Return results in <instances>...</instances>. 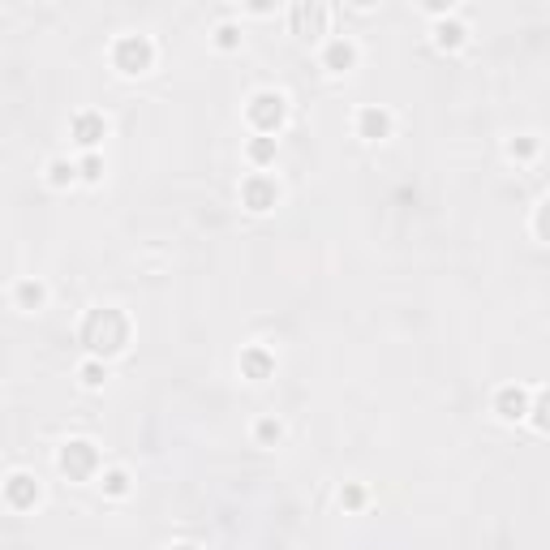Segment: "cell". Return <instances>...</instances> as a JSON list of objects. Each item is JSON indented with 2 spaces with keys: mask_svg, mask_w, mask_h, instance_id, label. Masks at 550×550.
<instances>
[{
  "mask_svg": "<svg viewBox=\"0 0 550 550\" xmlns=\"http://www.w3.org/2000/svg\"><path fill=\"white\" fill-rule=\"evenodd\" d=\"M77 172H82V181H104V159H99V155L95 151H87V159H82V164H77Z\"/></svg>",
  "mask_w": 550,
  "mask_h": 550,
  "instance_id": "21",
  "label": "cell"
},
{
  "mask_svg": "<svg viewBox=\"0 0 550 550\" xmlns=\"http://www.w3.org/2000/svg\"><path fill=\"white\" fill-rule=\"evenodd\" d=\"M322 65H327L331 74H349L352 65H357V44L344 39V35L327 39V47H322Z\"/></svg>",
  "mask_w": 550,
  "mask_h": 550,
  "instance_id": "10",
  "label": "cell"
},
{
  "mask_svg": "<svg viewBox=\"0 0 550 550\" xmlns=\"http://www.w3.org/2000/svg\"><path fill=\"white\" fill-rule=\"evenodd\" d=\"M82 172H77L74 159H65V155H56L52 164H47V185H56V189H65V185H74Z\"/></svg>",
  "mask_w": 550,
  "mask_h": 550,
  "instance_id": "15",
  "label": "cell"
},
{
  "mask_svg": "<svg viewBox=\"0 0 550 550\" xmlns=\"http://www.w3.org/2000/svg\"><path fill=\"white\" fill-rule=\"evenodd\" d=\"M507 155H512V159H534L537 138H516V142H507Z\"/></svg>",
  "mask_w": 550,
  "mask_h": 550,
  "instance_id": "22",
  "label": "cell"
},
{
  "mask_svg": "<svg viewBox=\"0 0 550 550\" xmlns=\"http://www.w3.org/2000/svg\"><path fill=\"white\" fill-rule=\"evenodd\" d=\"M44 499V486H39V477L35 474H9V482H5V504L14 507V512H31L35 504Z\"/></svg>",
  "mask_w": 550,
  "mask_h": 550,
  "instance_id": "6",
  "label": "cell"
},
{
  "mask_svg": "<svg viewBox=\"0 0 550 550\" xmlns=\"http://www.w3.org/2000/svg\"><path fill=\"white\" fill-rule=\"evenodd\" d=\"M14 301H17V310H39L47 301V289L39 284V280H22L14 289Z\"/></svg>",
  "mask_w": 550,
  "mask_h": 550,
  "instance_id": "14",
  "label": "cell"
},
{
  "mask_svg": "<svg viewBox=\"0 0 550 550\" xmlns=\"http://www.w3.org/2000/svg\"><path fill=\"white\" fill-rule=\"evenodd\" d=\"M56 464H61V474L69 477V482H91L104 460H99V447H95L91 439H69V443L61 447Z\"/></svg>",
  "mask_w": 550,
  "mask_h": 550,
  "instance_id": "2",
  "label": "cell"
},
{
  "mask_svg": "<svg viewBox=\"0 0 550 550\" xmlns=\"http://www.w3.org/2000/svg\"><path fill=\"white\" fill-rule=\"evenodd\" d=\"M77 379H82V387H91V392H99L107 382V366L99 362V357H91V362H82V370H77Z\"/></svg>",
  "mask_w": 550,
  "mask_h": 550,
  "instance_id": "17",
  "label": "cell"
},
{
  "mask_svg": "<svg viewBox=\"0 0 550 550\" xmlns=\"http://www.w3.org/2000/svg\"><path fill=\"white\" fill-rule=\"evenodd\" d=\"M464 39H469V31H464V22H456V17H447V22L434 26V44L443 47V52H456Z\"/></svg>",
  "mask_w": 550,
  "mask_h": 550,
  "instance_id": "13",
  "label": "cell"
},
{
  "mask_svg": "<svg viewBox=\"0 0 550 550\" xmlns=\"http://www.w3.org/2000/svg\"><path fill=\"white\" fill-rule=\"evenodd\" d=\"M241 374H245V379H254V382L271 379V374H275V357L262 349V344H250V349L241 352Z\"/></svg>",
  "mask_w": 550,
  "mask_h": 550,
  "instance_id": "11",
  "label": "cell"
},
{
  "mask_svg": "<svg viewBox=\"0 0 550 550\" xmlns=\"http://www.w3.org/2000/svg\"><path fill=\"white\" fill-rule=\"evenodd\" d=\"M241 202L250 207L254 215L271 211L275 202H280V185H275V177H267V172H254V177H245L241 181Z\"/></svg>",
  "mask_w": 550,
  "mask_h": 550,
  "instance_id": "5",
  "label": "cell"
},
{
  "mask_svg": "<svg viewBox=\"0 0 550 550\" xmlns=\"http://www.w3.org/2000/svg\"><path fill=\"white\" fill-rule=\"evenodd\" d=\"M529 422H534L542 434H550V387L534 396V409H529Z\"/></svg>",
  "mask_w": 550,
  "mask_h": 550,
  "instance_id": "18",
  "label": "cell"
},
{
  "mask_svg": "<svg viewBox=\"0 0 550 550\" xmlns=\"http://www.w3.org/2000/svg\"><path fill=\"white\" fill-rule=\"evenodd\" d=\"M292 22H297V31L301 35H322V26H327V9H319V5H297V9H292Z\"/></svg>",
  "mask_w": 550,
  "mask_h": 550,
  "instance_id": "12",
  "label": "cell"
},
{
  "mask_svg": "<svg viewBox=\"0 0 550 550\" xmlns=\"http://www.w3.org/2000/svg\"><path fill=\"white\" fill-rule=\"evenodd\" d=\"M245 117H250V125H254L262 138H275L280 125H284V117H289V99L280 91H259L250 99V107H245Z\"/></svg>",
  "mask_w": 550,
  "mask_h": 550,
  "instance_id": "3",
  "label": "cell"
},
{
  "mask_svg": "<svg viewBox=\"0 0 550 550\" xmlns=\"http://www.w3.org/2000/svg\"><path fill=\"white\" fill-rule=\"evenodd\" d=\"M254 439H259L262 447H275L284 439V422H280V417H259V422H254Z\"/></svg>",
  "mask_w": 550,
  "mask_h": 550,
  "instance_id": "16",
  "label": "cell"
},
{
  "mask_svg": "<svg viewBox=\"0 0 550 550\" xmlns=\"http://www.w3.org/2000/svg\"><path fill=\"white\" fill-rule=\"evenodd\" d=\"M534 409V392L529 387H520V382H507L494 392V412L504 417V422H525Z\"/></svg>",
  "mask_w": 550,
  "mask_h": 550,
  "instance_id": "7",
  "label": "cell"
},
{
  "mask_svg": "<svg viewBox=\"0 0 550 550\" xmlns=\"http://www.w3.org/2000/svg\"><path fill=\"white\" fill-rule=\"evenodd\" d=\"M69 134H74V142L77 147H87V151H95L99 142L107 138V121H104V112H77L74 121H69Z\"/></svg>",
  "mask_w": 550,
  "mask_h": 550,
  "instance_id": "8",
  "label": "cell"
},
{
  "mask_svg": "<svg viewBox=\"0 0 550 550\" xmlns=\"http://www.w3.org/2000/svg\"><path fill=\"white\" fill-rule=\"evenodd\" d=\"M112 65L121 69V74H147L155 65V44L147 35H121L117 44H112Z\"/></svg>",
  "mask_w": 550,
  "mask_h": 550,
  "instance_id": "4",
  "label": "cell"
},
{
  "mask_svg": "<svg viewBox=\"0 0 550 550\" xmlns=\"http://www.w3.org/2000/svg\"><path fill=\"white\" fill-rule=\"evenodd\" d=\"M245 155H250V164H259V168H267V164H271V159H275V138H254V142H250V151H245Z\"/></svg>",
  "mask_w": 550,
  "mask_h": 550,
  "instance_id": "19",
  "label": "cell"
},
{
  "mask_svg": "<svg viewBox=\"0 0 550 550\" xmlns=\"http://www.w3.org/2000/svg\"><path fill=\"white\" fill-rule=\"evenodd\" d=\"M534 232H537V237H542V241L550 245V199L542 202V207H537V215H534Z\"/></svg>",
  "mask_w": 550,
  "mask_h": 550,
  "instance_id": "23",
  "label": "cell"
},
{
  "mask_svg": "<svg viewBox=\"0 0 550 550\" xmlns=\"http://www.w3.org/2000/svg\"><path fill=\"white\" fill-rule=\"evenodd\" d=\"M104 490L112 499H125L129 494V474L125 469H104Z\"/></svg>",
  "mask_w": 550,
  "mask_h": 550,
  "instance_id": "20",
  "label": "cell"
},
{
  "mask_svg": "<svg viewBox=\"0 0 550 550\" xmlns=\"http://www.w3.org/2000/svg\"><path fill=\"white\" fill-rule=\"evenodd\" d=\"M82 344L95 352V357H117V352L129 349V319L121 310H91L82 319Z\"/></svg>",
  "mask_w": 550,
  "mask_h": 550,
  "instance_id": "1",
  "label": "cell"
},
{
  "mask_svg": "<svg viewBox=\"0 0 550 550\" xmlns=\"http://www.w3.org/2000/svg\"><path fill=\"white\" fill-rule=\"evenodd\" d=\"M357 138H366V142L392 138V112L387 107H362L357 112Z\"/></svg>",
  "mask_w": 550,
  "mask_h": 550,
  "instance_id": "9",
  "label": "cell"
},
{
  "mask_svg": "<svg viewBox=\"0 0 550 550\" xmlns=\"http://www.w3.org/2000/svg\"><path fill=\"white\" fill-rule=\"evenodd\" d=\"M215 44L224 47V52H232V47L241 44V31H237V26H229V22H224V26H219V31H215Z\"/></svg>",
  "mask_w": 550,
  "mask_h": 550,
  "instance_id": "24",
  "label": "cell"
},
{
  "mask_svg": "<svg viewBox=\"0 0 550 550\" xmlns=\"http://www.w3.org/2000/svg\"><path fill=\"white\" fill-rule=\"evenodd\" d=\"M172 550H199V546H172Z\"/></svg>",
  "mask_w": 550,
  "mask_h": 550,
  "instance_id": "26",
  "label": "cell"
},
{
  "mask_svg": "<svg viewBox=\"0 0 550 550\" xmlns=\"http://www.w3.org/2000/svg\"><path fill=\"white\" fill-rule=\"evenodd\" d=\"M340 504L349 507V512H357V507L366 504V490H362V486H344V490H340Z\"/></svg>",
  "mask_w": 550,
  "mask_h": 550,
  "instance_id": "25",
  "label": "cell"
}]
</instances>
